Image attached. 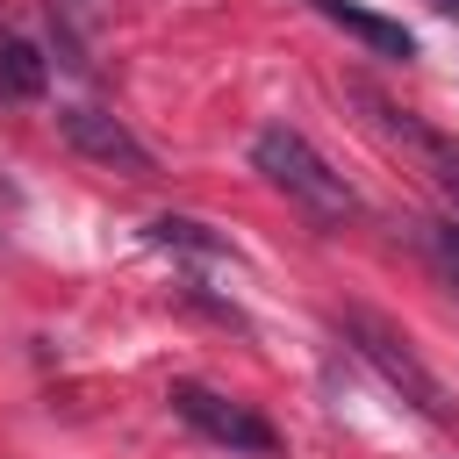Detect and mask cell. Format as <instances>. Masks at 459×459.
Wrapping results in <instances>:
<instances>
[{"instance_id":"1","label":"cell","mask_w":459,"mask_h":459,"mask_svg":"<svg viewBox=\"0 0 459 459\" xmlns=\"http://www.w3.org/2000/svg\"><path fill=\"white\" fill-rule=\"evenodd\" d=\"M251 165L294 201V208H308L316 222H351L359 215V194H351V179L301 136V129H287V122H265L258 136H251Z\"/></svg>"},{"instance_id":"2","label":"cell","mask_w":459,"mask_h":459,"mask_svg":"<svg viewBox=\"0 0 459 459\" xmlns=\"http://www.w3.org/2000/svg\"><path fill=\"white\" fill-rule=\"evenodd\" d=\"M337 337H344V344H351V351H359V359H366V366H373L416 416H430V423H459V394L423 366V351H416L387 316H373V308H344V316H337Z\"/></svg>"},{"instance_id":"3","label":"cell","mask_w":459,"mask_h":459,"mask_svg":"<svg viewBox=\"0 0 459 459\" xmlns=\"http://www.w3.org/2000/svg\"><path fill=\"white\" fill-rule=\"evenodd\" d=\"M57 136L79 151V158H93V165H108V172H122V179H151L158 172V158H151V143L122 122V115H108V108H57Z\"/></svg>"},{"instance_id":"4","label":"cell","mask_w":459,"mask_h":459,"mask_svg":"<svg viewBox=\"0 0 459 459\" xmlns=\"http://www.w3.org/2000/svg\"><path fill=\"white\" fill-rule=\"evenodd\" d=\"M172 416L194 423L201 437L230 445V452H258V459L280 452V437H273L265 416H251L244 402H230V394H215V387H201V380H172Z\"/></svg>"},{"instance_id":"5","label":"cell","mask_w":459,"mask_h":459,"mask_svg":"<svg viewBox=\"0 0 459 459\" xmlns=\"http://www.w3.org/2000/svg\"><path fill=\"white\" fill-rule=\"evenodd\" d=\"M351 100L373 115V129H380V136H394V143H402V151H409V158H416V165L445 186V201H452V215H459V143H452L445 129H430L423 115H409V108L380 100L373 86H351Z\"/></svg>"},{"instance_id":"6","label":"cell","mask_w":459,"mask_h":459,"mask_svg":"<svg viewBox=\"0 0 459 459\" xmlns=\"http://www.w3.org/2000/svg\"><path fill=\"white\" fill-rule=\"evenodd\" d=\"M308 7H316L323 22H337L344 36H359L373 57H402V65L416 57V36H409L402 22H387V14H366V7H351V0H308Z\"/></svg>"},{"instance_id":"7","label":"cell","mask_w":459,"mask_h":459,"mask_svg":"<svg viewBox=\"0 0 459 459\" xmlns=\"http://www.w3.org/2000/svg\"><path fill=\"white\" fill-rule=\"evenodd\" d=\"M43 86H50L43 50L22 36H0V100H43Z\"/></svg>"},{"instance_id":"8","label":"cell","mask_w":459,"mask_h":459,"mask_svg":"<svg viewBox=\"0 0 459 459\" xmlns=\"http://www.w3.org/2000/svg\"><path fill=\"white\" fill-rule=\"evenodd\" d=\"M158 251H186V258H230V237H215L208 222H194V215H158L151 230H143Z\"/></svg>"},{"instance_id":"9","label":"cell","mask_w":459,"mask_h":459,"mask_svg":"<svg viewBox=\"0 0 459 459\" xmlns=\"http://www.w3.org/2000/svg\"><path fill=\"white\" fill-rule=\"evenodd\" d=\"M423 251H430V265L459 287V215H437V222H423Z\"/></svg>"},{"instance_id":"10","label":"cell","mask_w":459,"mask_h":459,"mask_svg":"<svg viewBox=\"0 0 459 459\" xmlns=\"http://www.w3.org/2000/svg\"><path fill=\"white\" fill-rule=\"evenodd\" d=\"M430 7H445V14H459V0H430Z\"/></svg>"}]
</instances>
